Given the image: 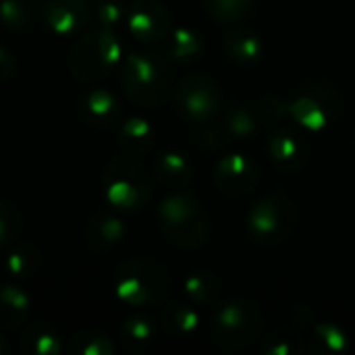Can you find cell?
Instances as JSON below:
<instances>
[{"label": "cell", "instance_id": "cell-12", "mask_svg": "<svg viewBox=\"0 0 355 355\" xmlns=\"http://www.w3.org/2000/svg\"><path fill=\"white\" fill-rule=\"evenodd\" d=\"M92 17L89 0H44L42 21L56 35L79 33Z\"/></svg>", "mask_w": 355, "mask_h": 355}, {"label": "cell", "instance_id": "cell-28", "mask_svg": "<svg viewBox=\"0 0 355 355\" xmlns=\"http://www.w3.org/2000/svg\"><path fill=\"white\" fill-rule=\"evenodd\" d=\"M260 127V119L256 114V110L248 108V106H233L225 112L223 119V129L227 133V137L231 139H239V141H248L258 133Z\"/></svg>", "mask_w": 355, "mask_h": 355}, {"label": "cell", "instance_id": "cell-5", "mask_svg": "<svg viewBox=\"0 0 355 355\" xmlns=\"http://www.w3.org/2000/svg\"><path fill=\"white\" fill-rule=\"evenodd\" d=\"M300 225L297 206L285 193H268L260 198L248 214L250 237L264 248L281 245L293 237Z\"/></svg>", "mask_w": 355, "mask_h": 355}, {"label": "cell", "instance_id": "cell-7", "mask_svg": "<svg viewBox=\"0 0 355 355\" xmlns=\"http://www.w3.org/2000/svg\"><path fill=\"white\" fill-rule=\"evenodd\" d=\"M123 58L121 40L108 29H96L83 35L71 50L69 67L81 81H98L108 77Z\"/></svg>", "mask_w": 355, "mask_h": 355}, {"label": "cell", "instance_id": "cell-8", "mask_svg": "<svg viewBox=\"0 0 355 355\" xmlns=\"http://www.w3.org/2000/svg\"><path fill=\"white\" fill-rule=\"evenodd\" d=\"M223 102L225 98L220 85L204 73L183 77L175 89L177 112L196 127L214 123L223 112Z\"/></svg>", "mask_w": 355, "mask_h": 355}, {"label": "cell", "instance_id": "cell-33", "mask_svg": "<svg viewBox=\"0 0 355 355\" xmlns=\"http://www.w3.org/2000/svg\"><path fill=\"white\" fill-rule=\"evenodd\" d=\"M256 114L264 125H279L289 114V104L277 94H266L256 104Z\"/></svg>", "mask_w": 355, "mask_h": 355}, {"label": "cell", "instance_id": "cell-6", "mask_svg": "<svg viewBox=\"0 0 355 355\" xmlns=\"http://www.w3.org/2000/svg\"><path fill=\"white\" fill-rule=\"evenodd\" d=\"M104 196L110 206L123 212L141 210L152 198V181L135 156H121L104 168Z\"/></svg>", "mask_w": 355, "mask_h": 355}, {"label": "cell", "instance_id": "cell-23", "mask_svg": "<svg viewBox=\"0 0 355 355\" xmlns=\"http://www.w3.org/2000/svg\"><path fill=\"white\" fill-rule=\"evenodd\" d=\"M227 56L237 64H254L262 56V40L243 27H233L223 37Z\"/></svg>", "mask_w": 355, "mask_h": 355}, {"label": "cell", "instance_id": "cell-10", "mask_svg": "<svg viewBox=\"0 0 355 355\" xmlns=\"http://www.w3.org/2000/svg\"><path fill=\"white\" fill-rule=\"evenodd\" d=\"M127 25L135 40L158 44L171 33V15L160 0H133L127 10Z\"/></svg>", "mask_w": 355, "mask_h": 355}, {"label": "cell", "instance_id": "cell-36", "mask_svg": "<svg viewBox=\"0 0 355 355\" xmlns=\"http://www.w3.org/2000/svg\"><path fill=\"white\" fill-rule=\"evenodd\" d=\"M289 324L295 327V329H297L300 333H304V337H306V333L316 324V316H314V312H312L308 306L295 304V306H291V310H289Z\"/></svg>", "mask_w": 355, "mask_h": 355}, {"label": "cell", "instance_id": "cell-18", "mask_svg": "<svg viewBox=\"0 0 355 355\" xmlns=\"http://www.w3.org/2000/svg\"><path fill=\"white\" fill-rule=\"evenodd\" d=\"M40 266H42V252L37 250L35 243H29V241L10 243V248L2 260L4 272L17 281L35 277Z\"/></svg>", "mask_w": 355, "mask_h": 355}, {"label": "cell", "instance_id": "cell-29", "mask_svg": "<svg viewBox=\"0 0 355 355\" xmlns=\"http://www.w3.org/2000/svg\"><path fill=\"white\" fill-rule=\"evenodd\" d=\"M67 352L71 355H114L116 347L106 333L98 329H81L69 339Z\"/></svg>", "mask_w": 355, "mask_h": 355}, {"label": "cell", "instance_id": "cell-35", "mask_svg": "<svg viewBox=\"0 0 355 355\" xmlns=\"http://www.w3.org/2000/svg\"><path fill=\"white\" fill-rule=\"evenodd\" d=\"M198 139L202 141V146H206L208 150H218L227 144V133L223 129V125H202L198 127Z\"/></svg>", "mask_w": 355, "mask_h": 355}, {"label": "cell", "instance_id": "cell-24", "mask_svg": "<svg viewBox=\"0 0 355 355\" xmlns=\"http://www.w3.org/2000/svg\"><path fill=\"white\" fill-rule=\"evenodd\" d=\"M204 50H206L204 37L189 27H177L173 33L166 35V54L175 62H181V64L196 62L200 60Z\"/></svg>", "mask_w": 355, "mask_h": 355}, {"label": "cell", "instance_id": "cell-4", "mask_svg": "<svg viewBox=\"0 0 355 355\" xmlns=\"http://www.w3.org/2000/svg\"><path fill=\"white\" fill-rule=\"evenodd\" d=\"M168 62L162 54L144 50L125 56L121 67V87L133 104L141 108L160 106L168 96Z\"/></svg>", "mask_w": 355, "mask_h": 355}, {"label": "cell", "instance_id": "cell-13", "mask_svg": "<svg viewBox=\"0 0 355 355\" xmlns=\"http://www.w3.org/2000/svg\"><path fill=\"white\" fill-rule=\"evenodd\" d=\"M268 156L281 173H297L308 160V148L297 133L287 127H277L266 141Z\"/></svg>", "mask_w": 355, "mask_h": 355}, {"label": "cell", "instance_id": "cell-14", "mask_svg": "<svg viewBox=\"0 0 355 355\" xmlns=\"http://www.w3.org/2000/svg\"><path fill=\"white\" fill-rule=\"evenodd\" d=\"M121 110L119 98L106 87L89 89L79 98V114L92 127H112L121 123Z\"/></svg>", "mask_w": 355, "mask_h": 355}, {"label": "cell", "instance_id": "cell-32", "mask_svg": "<svg viewBox=\"0 0 355 355\" xmlns=\"http://www.w3.org/2000/svg\"><path fill=\"white\" fill-rule=\"evenodd\" d=\"M129 4L127 0H98L96 2V19L102 29H116L123 21H127Z\"/></svg>", "mask_w": 355, "mask_h": 355}, {"label": "cell", "instance_id": "cell-11", "mask_svg": "<svg viewBox=\"0 0 355 355\" xmlns=\"http://www.w3.org/2000/svg\"><path fill=\"white\" fill-rule=\"evenodd\" d=\"M258 179H260V175H258L256 162L250 156L237 154V152L223 156L216 162L214 173H212V181H214L216 189L227 196L250 193L258 185Z\"/></svg>", "mask_w": 355, "mask_h": 355}, {"label": "cell", "instance_id": "cell-3", "mask_svg": "<svg viewBox=\"0 0 355 355\" xmlns=\"http://www.w3.org/2000/svg\"><path fill=\"white\" fill-rule=\"evenodd\" d=\"M264 316L258 302L248 297L227 300L210 318V337L216 347L229 354L250 349L262 335Z\"/></svg>", "mask_w": 355, "mask_h": 355}, {"label": "cell", "instance_id": "cell-31", "mask_svg": "<svg viewBox=\"0 0 355 355\" xmlns=\"http://www.w3.org/2000/svg\"><path fill=\"white\" fill-rule=\"evenodd\" d=\"M0 25L8 31H25L33 25L31 0H0Z\"/></svg>", "mask_w": 355, "mask_h": 355}, {"label": "cell", "instance_id": "cell-20", "mask_svg": "<svg viewBox=\"0 0 355 355\" xmlns=\"http://www.w3.org/2000/svg\"><path fill=\"white\" fill-rule=\"evenodd\" d=\"M116 141L121 150L129 156H144L154 144V129L141 116H131L119 123Z\"/></svg>", "mask_w": 355, "mask_h": 355}, {"label": "cell", "instance_id": "cell-16", "mask_svg": "<svg viewBox=\"0 0 355 355\" xmlns=\"http://www.w3.org/2000/svg\"><path fill=\"white\" fill-rule=\"evenodd\" d=\"M31 314V295L17 285H0V329H21Z\"/></svg>", "mask_w": 355, "mask_h": 355}, {"label": "cell", "instance_id": "cell-2", "mask_svg": "<svg viewBox=\"0 0 355 355\" xmlns=\"http://www.w3.org/2000/svg\"><path fill=\"white\" fill-rule=\"evenodd\" d=\"M156 220L164 239L181 250H196L210 237V218L204 206L185 191L166 196L158 206Z\"/></svg>", "mask_w": 355, "mask_h": 355}, {"label": "cell", "instance_id": "cell-9", "mask_svg": "<svg viewBox=\"0 0 355 355\" xmlns=\"http://www.w3.org/2000/svg\"><path fill=\"white\" fill-rule=\"evenodd\" d=\"M337 92L327 83H310L289 102V116L308 131L327 129L337 116Z\"/></svg>", "mask_w": 355, "mask_h": 355}, {"label": "cell", "instance_id": "cell-21", "mask_svg": "<svg viewBox=\"0 0 355 355\" xmlns=\"http://www.w3.org/2000/svg\"><path fill=\"white\" fill-rule=\"evenodd\" d=\"M19 349L23 355H58L64 352V343L44 322H31L19 337Z\"/></svg>", "mask_w": 355, "mask_h": 355}, {"label": "cell", "instance_id": "cell-30", "mask_svg": "<svg viewBox=\"0 0 355 355\" xmlns=\"http://www.w3.org/2000/svg\"><path fill=\"white\" fill-rule=\"evenodd\" d=\"M256 0H202L208 17L218 25H235L245 19Z\"/></svg>", "mask_w": 355, "mask_h": 355}, {"label": "cell", "instance_id": "cell-34", "mask_svg": "<svg viewBox=\"0 0 355 355\" xmlns=\"http://www.w3.org/2000/svg\"><path fill=\"white\" fill-rule=\"evenodd\" d=\"M23 227L21 212L6 202H0V245H10L19 237Z\"/></svg>", "mask_w": 355, "mask_h": 355}, {"label": "cell", "instance_id": "cell-17", "mask_svg": "<svg viewBox=\"0 0 355 355\" xmlns=\"http://www.w3.org/2000/svg\"><path fill=\"white\" fill-rule=\"evenodd\" d=\"M127 235V227L112 214H98L85 225V243L94 252H106L116 248Z\"/></svg>", "mask_w": 355, "mask_h": 355}, {"label": "cell", "instance_id": "cell-27", "mask_svg": "<svg viewBox=\"0 0 355 355\" xmlns=\"http://www.w3.org/2000/svg\"><path fill=\"white\" fill-rule=\"evenodd\" d=\"M185 295L193 306H210L220 291V281L212 270H193L183 283Z\"/></svg>", "mask_w": 355, "mask_h": 355}, {"label": "cell", "instance_id": "cell-26", "mask_svg": "<svg viewBox=\"0 0 355 355\" xmlns=\"http://www.w3.org/2000/svg\"><path fill=\"white\" fill-rule=\"evenodd\" d=\"M260 352L264 355H302L308 352V341L304 333L291 324L277 327L266 339H262Z\"/></svg>", "mask_w": 355, "mask_h": 355}, {"label": "cell", "instance_id": "cell-15", "mask_svg": "<svg viewBox=\"0 0 355 355\" xmlns=\"http://www.w3.org/2000/svg\"><path fill=\"white\" fill-rule=\"evenodd\" d=\"M160 322H162L164 333L175 341L193 339L202 327V318H200L198 310L189 304H183V302H175V304L164 306Z\"/></svg>", "mask_w": 355, "mask_h": 355}, {"label": "cell", "instance_id": "cell-25", "mask_svg": "<svg viewBox=\"0 0 355 355\" xmlns=\"http://www.w3.org/2000/svg\"><path fill=\"white\" fill-rule=\"evenodd\" d=\"M119 341L127 354H141L156 341V324L146 316H131L121 324Z\"/></svg>", "mask_w": 355, "mask_h": 355}, {"label": "cell", "instance_id": "cell-37", "mask_svg": "<svg viewBox=\"0 0 355 355\" xmlns=\"http://www.w3.org/2000/svg\"><path fill=\"white\" fill-rule=\"evenodd\" d=\"M17 69V62H15V56L0 46V81H6Z\"/></svg>", "mask_w": 355, "mask_h": 355}, {"label": "cell", "instance_id": "cell-22", "mask_svg": "<svg viewBox=\"0 0 355 355\" xmlns=\"http://www.w3.org/2000/svg\"><path fill=\"white\" fill-rule=\"evenodd\" d=\"M308 352L316 355H343L349 349V337L339 324L318 322L306 333Z\"/></svg>", "mask_w": 355, "mask_h": 355}, {"label": "cell", "instance_id": "cell-19", "mask_svg": "<svg viewBox=\"0 0 355 355\" xmlns=\"http://www.w3.org/2000/svg\"><path fill=\"white\" fill-rule=\"evenodd\" d=\"M154 175L160 183L179 189L193 181V166L181 152L164 150L154 158Z\"/></svg>", "mask_w": 355, "mask_h": 355}, {"label": "cell", "instance_id": "cell-38", "mask_svg": "<svg viewBox=\"0 0 355 355\" xmlns=\"http://www.w3.org/2000/svg\"><path fill=\"white\" fill-rule=\"evenodd\" d=\"M10 352V345H8V341L4 339V335H0V355H6Z\"/></svg>", "mask_w": 355, "mask_h": 355}, {"label": "cell", "instance_id": "cell-1", "mask_svg": "<svg viewBox=\"0 0 355 355\" xmlns=\"http://www.w3.org/2000/svg\"><path fill=\"white\" fill-rule=\"evenodd\" d=\"M116 297L133 308L160 306L171 293V272L152 258H129L114 268Z\"/></svg>", "mask_w": 355, "mask_h": 355}]
</instances>
